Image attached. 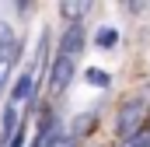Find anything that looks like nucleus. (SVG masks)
I'll use <instances>...</instances> for the list:
<instances>
[{"label":"nucleus","mask_w":150,"mask_h":147,"mask_svg":"<svg viewBox=\"0 0 150 147\" xmlns=\"http://www.w3.org/2000/svg\"><path fill=\"white\" fill-rule=\"evenodd\" d=\"M84 46H87V28H84V25H67V28H63V39H59V49H56V53L80 60V56H84Z\"/></svg>","instance_id":"nucleus-4"},{"label":"nucleus","mask_w":150,"mask_h":147,"mask_svg":"<svg viewBox=\"0 0 150 147\" xmlns=\"http://www.w3.org/2000/svg\"><path fill=\"white\" fill-rule=\"evenodd\" d=\"M77 144H80V140H74V137H70V130H67V133H63V137H59L52 147H77Z\"/></svg>","instance_id":"nucleus-10"},{"label":"nucleus","mask_w":150,"mask_h":147,"mask_svg":"<svg viewBox=\"0 0 150 147\" xmlns=\"http://www.w3.org/2000/svg\"><path fill=\"white\" fill-rule=\"evenodd\" d=\"M0 140H4V137H0ZM25 144H28V123H21V130H18L11 140H4V147H25Z\"/></svg>","instance_id":"nucleus-9"},{"label":"nucleus","mask_w":150,"mask_h":147,"mask_svg":"<svg viewBox=\"0 0 150 147\" xmlns=\"http://www.w3.org/2000/svg\"><path fill=\"white\" fill-rule=\"evenodd\" d=\"M84 81H87V88H98V91H105L108 84H112V74L101 70V67H87L84 70Z\"/></svg>","instance_id":"nucleus-7"},{"label":"nucleus","mask_w":150,"mask_h":147,"mask_svg":"<svg viewBox=\"0 0 150 147\" xmlns=\"http://www.w3.org/2000/svg\"><path fill=\"white\" fill-rule=\"evenodd\" d=\"M67 130H70V137H74V140H84V137H91V133L98 130V112H94V109L77 112L74 119H70V126H67Z\"/></svg>","instance_id":"nucleus-6"},{"label":"nucleus","mask_w":150,"mask_h":147,"mask_svg":"<svg viewBox=\"0 0 150 147\" xmlns=\"http://www.w3.org/2000/svg\"><path fill=\"white\" fill-rule=\"evenodd\" d=\"M74 74H77V60H74V56L52 53V67H49V91H52V95H63V91L74 84Z\"/></svg>","instance_id":"nucleus-3"},{"label":"nucleus","mask_w":150,"mask_h":147,"mask_svg":"<svg viewBox=\"0 0 150 147\" xmlns=\"http://www.w3.org/2000/svg\"><path fill=\"white\" fill-rule=\"evenodd\" d=\"M35 95H38L35 67H25V70L14 77V84H11V102H14V105H21V102H32Z\"/></svg>","instance_id":"nucleus-5"},{"label":"nucleus","mask_w":150,"mask_h":147,"mask_svg":"<svg viewBox=\"0 0 150 147\" xmlns=\"http://www.w3.org/2000/svg\"><path fill=\"white\" fill-rule=\"evenodd\" d=\"M126 147H150V130H143V133H140L133 144H126Z\"/></svg>","instance_id":"nucleus-11"},{"label":"nucleus","mask_w":150,"mask_h":147,"mask_svg":"<svg viewBox=\"0 0 150 147\" xmlns=\"http://www.w3.org/2000/svg\"><path fill=\"white\" fill-rule=\"evenodd\" d=\"M21 60V39L14 35V25L0 21V91L11 84V70Z\"/></svg>","instance_id":"nucleus-2"},{"label":"nucleus","mask_w":150,"mask_h":147,"mask_svg":"<svg viewBox=\"0 0 150 147\" xmlns=\"http://www.w3.org/2000/svg\"><path fill=\"white\" fill-rule=\"evenodd\" d=\"M94 46H98V49H115V46H119V28H112V25L98 28V32H94Z\"/></svg>","instance_id":"nucleus-8"},{"label":"nucleus","mask_w":150,"mask_h":147,"mask_svg":"<svg viewBox=\"0 0 150 147\" xmlns=\"http://www.w3.org/2000/svg\"><path fill=\"white\" fill-rule=\"evenodd\" d=\"M147 119H150L147 98H129V102H122L119 112H115V137H119L122 144H133V140L147 130Z\"/></svg>","instance_id":"nucleus-1"}]
</instances>
